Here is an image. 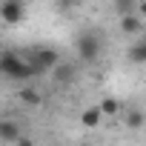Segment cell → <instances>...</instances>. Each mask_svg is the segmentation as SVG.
<instances>
[{
	"label": "cell",
	"mask_w": 146,
	"mask_h": 146,
	"mask_svg": "<svg viewBox=\"0 0 146 146\" xmlns=\"http://www.w3.org/2000/svg\"><path fill=\"white\" fill-rule=\"evenodd\" d=\"M20 137V123L9 120V117H0V140L3 143H17Z\"/></svg>",
	"instance_id": "cell-6"
},
{
	"label": "cell",
	"mask_w": 146,
	"mask_h": 146,
	"mask_svg": "<svg viewBox=\"0 0 146 146\" xmlns=\"http://www.w3.org/2000/svg\"><path fill=\"white\" fill-rule=\"evenodd\" d=\"M29 63L35 66L37 75H46V72H52V69L60 63V54H57V49L43 46V49H35V52L29 54Z\"/></svg>",
	"instance_id": "cell-3"
},
{
	"label": "cell",
	"mask_w": 146,
	"mask_h": 146,
	"mask_svg": "<svg viewBox=\"0 0 146 146\" xmlns=\"http://www.w3.org/2000/svg\"><path fill=\"white\" fill-rule=\"evenodd\" d=\"M137 0H115V12L117 15H126V12H135Z\"/></svg>",
	"instance_id": "cell-13"
},
{
	"label": "cell",
	"mask_w": 146,
	"mask_h": 146,
	"mask_svg": "<svg viewBox=\"0 0 146 146\" xmlns=\"http://www.w3.org/2000/svg\"><path fill=\"white\" fill-rule=\"evenodd\" d=\"M17 98L26 103V106H40L43 103V95L37 92V89H32V86H26V89H20L17 92Z\"/></svg>",
	"instance_id": "cell-10"
},
{
	"label": "cell",
	"mask_w": 146,
	"mask_h": 146,
	"mask_svg": "<svg viewBox=\"0 0 146 146\" xmlns=\"http://www.w3.org/2000/svg\"><path fill=\"white\" fill-rule=\"evenodd\" d=\"M126 57H129V63L143 66V63H146V37H140L137 43H132V46L126 49Z\"/></svg>",
	"instance_id": "cell-9"
},
{
	"label": "cell",
	"mask_w": 146,
	"mask_h": 146,
	"mask_svg": "<svg viewBox=\"0 0 146 146\" xmlns=\"http://www.w3.org/2000/svg\"><path fill=\"white\" fill-rule=\"evenodd\" d=\"M26 17V3L23 0H0V20L6 26H17Z\"/></svg>",
	"instance_id": "cell-4"
},
{
	"label": "cell",
	"mask_w": 146,
	"mask_h": 146,
	"mask_svg": "<svg viewBox=\"0 0 146 146\" xmlns=\"http://www.w3.org/2000/svg\"><path fill=\"white\" fill-rule=\"evenodd\" d=\"M52 72H54V83H60V86L75 80V66H72V63H66V60H60Z\"/></svg>",
	"instance_id": "cell-8"
},
{
	"label": "cell",
	"mask_w": 146,
	"mask_h": 146,
	"mask_svg": "<svg viewBox=\"0 0 146 146\" xmlns=\"http://www.w3.org/2000/svg\"><path fill=\"white\" fill-rule=\"evenodd\" d=\"M98 106H100L103 117H115V115L120 112V100H117V98H109V95H106V98H103V100H100Z\"/></svg>",
	"instance_id": "cell-11"
},
{
	"label": "cell",
	"mask_w": 146,
	"mask_h": 146,
	"mask_svg": "<svg viewBox=\"0 0 146 146\" xmlns=\"http://www.w3.org/2000/svg\"><path fill=\"white\" fill-rule=\"evenodd\" d=\"M135 12H137V15H140V17L146 20V0H137V6H135Z\"/></svg>",
	"instance_id": "cell-15"
},
{
	"label": "cell",
	"mask_w": 146,
	"mask_h": 146,
	"mask_svg": "<svg viewBox=\"0 0 146 146\" xmlns=\"http://www.w3.org/2000/svg\"><path fill=\"white\" fill-rule=\"evenodd\" d=\"M80 123H83L86 129H98V126L103 123V112H100V106H86V109L80 112Z\"/></svg>",
	"instance_id": "cell-7"
},
{
	"label": "cell",
	"mask_w": 146,
	"mask_h": 146,
	"mask_svg": "<svg viewBox=\"0 0 146 146\" xmlns=\"http://www.w3.org/2000/svg\"><path fill=\"white\" fill-rule=\"evenodd\" d=\"M0 75L3 78H9V80H32V78H37V72H35V66L23 57V54H17V52H0Z\"/></svg>",
	"instance_id": "cell-1"
},
{
	"label": "cell",
	"mask_w": 146,
	"mask_h": 146,
	"mask_svg": "<svg viewBox=\"0 0 146 146\" xmlns=\"http://www.w3.org/2000/svg\"><path fill=\"white\" fill-rule=\"evenodd\" d=\"M57 3H60V9H63V12H75V9H80L83 0H57Z\"/></svg>",
	"instance_id": "cell-14"
},
{
	"label": "cell",
	"mask_w": 146,
	"mask_h": 146,
	"mask_svg": "<svg viewBox=\"0 0 146 146\" xmlns=\"http://www.w3.org/2000/svg\"><path fill=\"white\" fill-rule=\"evenodd\" d=\"M140 29H143V17H140L137 12L120 15V32H123V35H140Z\"/></svg>",
	"instance_id": "cell-5"
},
{
	"label": "cell",
	"mask_w": 146,
	"mask_h": 146,
	"mask_svg": "<svg viewBox=\"0 0 146 146\" xmlns=\"http://www.w3.org/2000/svg\"><path fill=\"white\" fill-rule=\"evenodd\" d=\"M143 120H146V117H143L140 109H129V112H126V126H129V129H140Z\"/></svg>",
	"instance_id": "cell-12"
},
{
	"label": "cell",
	"mask_w": 146,
	"mask_h": 146,
	"mask_svg": "<svg viewBox=\"0 0 146 146\" xmlns=\"http://www.w3.org/2000/svg\"><path fill=\"white\" fill-rule=\"evenodd\" d=\"M75 49H78V57H80L83 63H95V60L100 57L103 40H100V35H98L95 29H86V32H80V35H78Z\"/></svg>",
	"instance_id": "cell-2"
},
{
	"label": "cell",
	"mask_w": 146,
	"mask_h": 146,
	"mask_svg": "<svg viewBox=\"0 0 146 146\" xmlns=\"http://www.w3.org/2000/svg\"><path fill=\"white\" fill-rule=\"evenodd\" d=\"M140 37H146V20H143V29H140Z\"/></svg>",
	"instance_id": "cell-16"
}]
</instances>
